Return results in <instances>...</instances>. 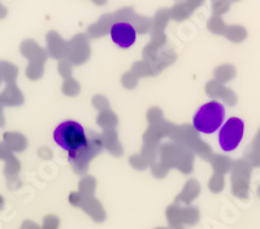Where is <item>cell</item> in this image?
Segmentation results:
<instances>
[{
	"mask_svg": "<svg viewBox=\"0 0 260 229\" xmlns=\"http://www.w3.org/2000/svg\"><path fill=\"white\" fill-rule=\"evenodd\" d=\"M224 116V104L217 101L208 102V103L203 104L195 113L194 120H192L194 128L199 133L212 134L222 125Z\"/></svg>",
	"mask_w": 260,
	"mask_h": 229,
	"instance_id": "obj_2",
	"label": "cell"
},
{
	"mask_svg": "<svg viewBox=\"0 0 260 229\" xmlns=\"http://www.w3.org/2000/svg\"><path fill=\"white\" fill-rule=\"evenodd\" d=\"M53 140L64 151L68 152L71 159L81 156L89 146V140L83 126L73 120L57 125L53 132Z\"/></svg>",
	"mask_w": 260,
	"mask_h": 229,
	"instance_id": "obj_1",
	"label": "cell"
},
{
	"mask_svg": "<svg viewBox=\"0 0 260 229\" xmlns=\"http://www.w3.org/2000/svg\"><path fill=\"white\" fill-rule=\"evenodd\" d=\"M245 133V122L240 117H231L219 133V145L222 151L229 152L240 146Z\"/></svg>",
	"mask_w": 260,
	"mask_h": 229,
	"instance_id": "obj_3",
	"label": "cell"
},
{
	"mask_svg": "<svg viewBox=\"0 0 260 229\" xmlns=\"http://www.w3.org/2000/svg\"><path fill=\"white\" fill-rule=\"evenodd\" d=\"M110 36L116 46L121 48H129L136 43L137 31L133 25L127 22H116L111 26Z\"/></svg>",
	"mask_w": 260,
	"mask_h": 229,
	"instance_id": "obj_4",
	"label": "cell"
}]
</instances>
